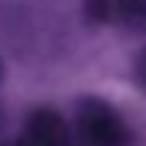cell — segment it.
<instances>
[{
  "mask_svg": "<svg viewBox=\"0 0 146 146\" xmlns=\"http://www.w3.org/2000/svg\"><path fill=\"white\" fill-rule=\"evenodd\" d=\"M75 129L83 146H135V129L103 98H80L75 106Z\"/></svg>",
  "mask_w": 146,
  "mask_h": 146,
  "instance_id": "cell-1",
  "label": "cell"
},
{
  "mask_svg": "<svg viewBox=\"0 0 146 146\" xmlns=\"http://www.w3.org/2000/svg\"><path fill=\"white\" fill-rule=\"evenodd\" d=\"M20 146H72V132L66 117L52 106H37L26 115Z\"/></svg>",
  "mask_w": 146,
  "mask_h": 146,
  "instance_id": "cell-2",
  "label": "cell"
},
{
  "mask_svg": "<svg viewBox=\"0 0 146 146\" xmlns=\"http://www.w3.org/2000/svg\"><path fill=\"white\" fill-rule=\"evenodd\" d=\"M117 23H123L135 32H146V0H120Z\"/></svg>",
  "mask_w": 146,
  "mask_h": 146,
  "instance_id": "cell-3",
  "label": "cell"
},
{
  "mask_svg": "<svg viewBox=\"0 0 146 146\" xmlns=\"http://www.w3.org/2000/svg\"><path fill=\"white\" fill-rule=\"evenodd\" d=\"M86 15L95 23H117L120 0H86Z\"/></svg>",
  "mask_w": 146,
  "mask_h": 146,
  "instance_id": "cell-4",
  "label": "cell"
},
{
  "mask_svg": "<svg viewBox=\"0 0 146 146\" xmlns=\"http://www.w3.org/2000/svg\"><path fill=\"white\" fill-rule=\"evenodd\" d=\"M132 80H135V86L146 95V46L135 54V60H132Z\"/></svg>",
  "mask_w": 146,
  "mask_h": 146,
  "instance_id": "cell-5",
  "label": "cell"
},
{
  "mask_svg": "<svg viewBox=\"0 0 146 146\" xmlns=\"http://www.w3.org/2000/svg\"><path fill=\"white\" fill-rule=\"evenodd\" d=\"M3 80H6V66H3V57H0V86H3Z\"/></svg>",
  "mask_w": 146,
  "mask_h": 146,
  "instance_id": "cell-6",
  "label": "cell"
},
{
  "mask_svg": "<svg viewBox=\"0 0 146 146\" xmlns=\"http://www.w3.org/2000/svg\"><path fill=\"white\" fill-rule=\"evenodd\" d=\"M0 146H20V140H12V143H0Z\"/></svg>",
  "mask_w": 146,
  "mask_h": 146,
  "instance_id": "cell-7",
  "label": "cell"
},
{
  "mask_svg": "<svg viewBox=\"0 0 146 146\" xmlns=\"http://www.w3.org/2000/svg\"><path fill=\"white\" fill-rule=\"evenodd\" d=\"M0 129H3V109H0Z\"/></svg>",
  "mask_w": 146,
  "mask_h": 146,
  "instance_id": "cell-8",
  "label": "cell"
}]
</instances>
